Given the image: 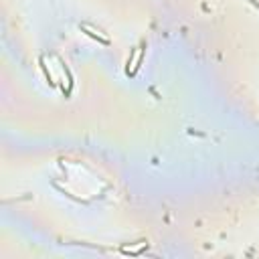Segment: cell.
I'll return each mask as SVG.
<instances>
[{"mask_svg":"<svg viewBox=\"0 0 259 259\" xmlns=\"http://www.w3.org/2000/svg\"><path fill=\"white\" fill-rule=\"evenodd\" d=\"M144 51H146V42H144V40L140 42V47H134V49H132V53H130V57H127V61H125V75L134 77V75L138 73V69H140L142 63H144Z\"/></svg>","mask_w":259,"mask_h":259,"instance_id":"cell-1","label":"cell"},{"mask_svg":"<svg viewBox=\"0 0 259 259\" xmlns=\"http://www.w3.org/2000/svg\"><path fill=\"white\" fill-rule=\"evenodd\" d=\"M79 30H81V32H85L87 36H91L93 40H97L99 45H105V47H109V45H111V38H109L107 34H103V30H101V28H95L91 22H79Z\"/></svg>","mask_w":259,"mask_h":259,"instance_id":"cell-2","label":"cell"}]
</instances>
